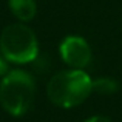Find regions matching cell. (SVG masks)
<instances>
[{"mask_svg": "<svg viewBox=\"0 0 122 122\" xmlns=\"http://www.w3.org/2000/svg\"><path fill=\"white\" fill-rule=\"evenodd\" d=\"M93 93V79L83 70L59 71L50 79L46 96L54 105L60 108H73L81 105Z\"/></svg>", "mask_w": 122, "mask_h": 122, "instance_id": "6da1fadb", "label": "cell"}, {"mask_svg": "<svg viewBox=\"0 0 122 122\" xmlns=\"http://www.w3.org/2000/svg\"><path fill=\"white\" fill-rule=\"evenodd\" d=\"M36 83L30 73L9 70L0 81V105L11 116H23L31 108Z\"/></svg>", "mask_w": 122, "mask_h": 122, "instance_id": "7a4b0ae2", "label": "cell"}, {"mask_svg": "<svg viewBox=\"0 0 122 122\" xmlns=\"http://www.w3.org/2000/svg\"><path fill=\"white\" fill-rule=\"evenodd\" d=\"M0 54L6 62L30 63L37 59L39 43L31 28L23 23L8 25L0 34Z\"/></svg>", "mask_w": 122, "mask_h": 122, "instance_id": "3957f363", "label": "cell"}, {"mask_svg": "<svg viewBox=\"0 0 122 122\" xmlns=\"http://www.w3.org/2000/svg\"><path fill=\"white\" fill-rule=\"evenodd\" d=\"M59 53L63 62L74 70H83L91 62V48L81 36H66L60 42Z\"/></svg>", "mask_w": 122, "mask_h": 122, "instance_id": "277c9868", "label": "cell"}, {"mask_svg": "<svg viewBox=\"0 0 122 122\" xmlns=\"http://www.w3.org/2000/svg\"><path fill=\"white\" fill-rule=\"evenodd\" d=\"M11 12L20 22H30L37 12V5L34 0H9L8 2Z\"/></svg>", "mask_w": 122, "mask_h": 122, "instance_id": "5b68a950", "label": "cell"}, {"mask_svg": "<svg viewBox=\"0 0 122 122\" xmlns=\"http://www.w3.org/2000/svg\"><path fill=\"white\" fill-rule=\"evenodd\" d=\"M119 83L111 77H101V79H94L93 81V91L101 93V94H113L117 91Z\"/></svg>", "mask_w": 122, "mask_h": 122, "instance_id": "8992f818", "label": "cell"}, {"mask_svg": "<svg viewBox=\"0 0 122 122\" xmlns=\"http://www.w3.org/2000/svg\"><path fill=\"white\" fill-rule=\"evenodd\" d=\"M85 122H111V119L108 116H104V114H96V116L88 117Z\"/></svg>", "mask_w": 122, "mask_h": 122, "instance_id": "52a82bcc", "label": "cell"}, {"mask_svg": "<svg viewBox=\"0 0 122 122\" xmlns=\"http://www.w3.org/2000/svg\"><path fill=\"white\" fill-rule=\"evenodd\" d=\"M5 60H6L5 57H3V56H0V76H2V77H3V76H5L8 71H9V70H8V65H6V62H5Z\"/></svg>", "mask_w": 122, "mask_h": 122, "instance_id": "ba28073f", "label": "cell"}]
</instances>
